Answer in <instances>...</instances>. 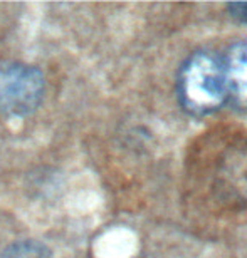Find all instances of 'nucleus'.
Segmentation results:
<instances>
[{
    "label": "nucleus",
    "instance_id": "nucleus-4",
    "mask_svg": "<svg viewBox=\"0 0 247 258\" xmlns=\"http://www.w3.org/2000/svg\"><path fill=\"white\" fill-rule=\"evenodd\" d=\"M229 14L232 15L235 20L247 24V2H234L227 5Z\"/></svg>",
    "mask_w": 247,
    "mask_h": 258
},
{
    "label": "nucleus",
    "instance_id": "nucleus-3",
    "mask_svg": "<svg viewBox=\"0 0 247 258\" xmlns=\"http://www.w3.org/2000/svg\"><path fill=\"white\" fill-rule=\"evenodd\" d=\"M227 104L247 112V40L232 44L222 55Z\"/></svg>",
    "mask_w": 247,
    "mask_h": 258
},
{
    "label": "nucleus",
    "instance_id": "nucleus-1",
    "mask_svg": "<svg viewBox=\"0 0 247 258\" xmlns=\"http://www.w3.org/2000/svg\"><path fill=\"white\" fill-rule=\"evenodd\" d=\"M180 106L190 116L204 117L227 104L222 55L214 50H197L183 60L177 77Z\"/></svg>",
    "mask_w": 247,
    "mask_h": 258
},
{
    "label": "nucleus",
    "instance_id": "nucleus-2",
    "mask_svg": "<svg viewBox=\"0 0 247 258\" xmlns=\"http://www.w3.org/2000/svg\"><path fill=\"white\" fill-rule=\"evenodd\" d=\"M45 92L42 71L10 62L0 66V112L10 117L29 116L40 106Z\"/></svg>",
    "mask_w": 247,
    "mask_h": 258
},
{
    "label": "nucleus",
    "instance_id": "nucleus-5",
    "mask_svg": "<svg viewBox=\"0 0 247 258\" xmlns=\"http://www.w3.org/2000/svg\"><path fill=\"white\" fill-rule=\"evenodd\" d=\"M4 258H10V256L9 255H4Z\"/></svg>",
    "mask_w": 247,
    "mask_h": 258
}]
</instances>
